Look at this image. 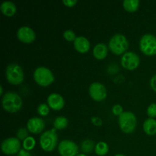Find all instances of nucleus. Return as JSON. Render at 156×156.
<instances>
[{
	"instance_id": "f257e3e1",
	"label": "nucleus",
	"mask_w": 156,
	"mask_h": 156,
	"mask_svg": "<svg viewBox=\"0 0 156 156\" xmlns=\"http://www.w3.org/2000/svg\"><path fill=\"white\" fill-rule=\"evenodd\" d=\"M2 105L4 110L9 113H16L22 108L23 101L21 96L15 91H7L2 98Z\"/></svg>"
},
{
	"instance_id": "f03ea898",
	"label": "nucleus",
	"mask_w": 156,
	"mask_h": 156,
	"mask_svg": "<svg viewBox=\"0 0 156 156\" xmlns=\"http://www.w3.org/2000/svg\"><path fill=\"white\" fill-rule=\"evenodd\" d=\"M129 47V42L126 37L122 34H116L111 37L108 42V48L113 53L120 55L126 53Z\"/></svg>"
},
{
	"instance_id": "7ed1b4c3",
	"label": "nucleus",
	"mask_w": 156,
	"mask_h": 156,
	"mask_svg": "<svg viewBox=\"0 0 156 156\" xmlns=\"http://www.w3.org/2000/svg\"><path fill=\"white\" fill-rule=\"evenodd\" d=\"M5 77L8 82L14 85L22 83L24 79V73L23 69L17 63H11L6 67Z\"/></svg>"
},
{
	"instance_id": "20e7f679",
	"label": "nucleus",
	"mask_w": 156,
	"mask_h": 156,
	"mask_svg": "<svg viewBox=\"0 0 156 156\" xmlns=\"http://www.w3.org/2000/svg\"><path fill=\"white\" fill-rule=\"evenodd\" d=\"M35 82L43 87L51 85L55 80L54 75L50 69L45 66H39L34 70L33 74Z\"/></svg>"
},
{
	"instance_id": "39448f33",
	"label": "nucleus",
	"mask_w": 156,
	"mask_h": 156,
	"mask_svg": "<svg viewBox=\"0 0 156 156\" xmlns=\"http://www.w3.org/2000/svg\"><path fill=\"white\" fill-rule=\"evenodd\" d=\"M119 126L120 129L125 133H131L136 127V117L130 111H124L118 118Z\"/></svg>"
},
{
	"instance_id": "423d86ee",
	"label": "nucleus",
	"mask_w": 156,
	"mask_h": 156,
	"mask_svg": "<svg viewBox=\"0 0 156 156\" xmlns=\"http://www.w3.org/2000/svg\"><path fill=\"white\" fill-rule=\"evenodd\" d=\"M58 136L56 133V129L47 130L43 133L40 137V146L46 152H52L57 146Z\"/></svg>"
},
{
	"instance_id": "0eeeda50",
	"label": "nucleus",
	"mask_w": 156,
	"mask_h": 156,
	"mask_svg": "<svg viewBox=\"0 0 156 156\" xmlns=\"http://www.w3.org/2000/svg\"><path fill=\"white\" fill-rule=\"evenodd\" d=\"M140 47L141 51L146 56L156 55V37L152 34L143 35L140 41Z\"/></svg>"
},
{
	"instance_id": "6e6552de",
	"label": "nucleus",
	"mask_w": 156,
	"mask_h": 156,
	"mask_svg": "<svg viewBox=\"0 0 156 156\" xmlns=\"http://www.w3.org/2000/svg\"><path fill=\"white\" fill-rule=\"evenodd\" d=\"M2 152L7 155L18 154L21 150V142L18 138L9 137L3 140L1 144Z\"/></svg>"
},
{
	"instance_id": "1a4fd4ad",
	"label": "nucleus",
	"mask_w": 156,
	"mask_h": 156,
	"mask_svg": "<svg viewBox=\"0 0 156 156\" xmlns=\"http://www.w3.org/2000/svg\"><path fill=\"white\" fill-rule=\"evenodd\" d=\"M58 152L61 156H76L79 154V146L72 140H64L59 143Z\"/></svg>"
},
{
	"instance_id": "9d476101",
	"label": "nucleus",
	"mask_w": 156,
	"mask_h": 156,
	"mask_svg": "<svg viewBox=\"0 0 156 156\" xmlns=\"http://www.w3.org/2000/svg\"><path fill=\"white\" fill-rule=\"evenodd\" d=\"M122 66L128 70H133L140 66V56L136 53L132 51H128L123 53L120 59Z\"/></svg>"
},
{
	"instance_id": "9b49d317",
	"label": "nucleus",
	"mask_w": 156,
	"mask_h": 156,
	"mask_svg": "<svg viewBox=\"0 0 156 156\" xmlns=\"http://www.w3.org/2000/svg\"><path fill=\"white\" fill-rule=\"evenodd\" d=\"M88 92L93 100L96 101H102L107 98L106 87L101 82H93L90 85Z\"/></svg>"
},
{
	"instance_id": "f8f14e48",
	"label": "nucleus",
	"mask_w": 156,
	"mask_h": 156,
	"mask_svg": "<svg viewBox=\"0 0 156 156\" xmlns=\"http://www.w3.org/2000/svg\"><path fill=\"white\" fill-rule=\"evenodd\" d=\"M17 37L24 44H30L36 39V34L31 27L22 26L17 31Z\"/></svg>"
},
{
	"instance_id": "ddd939ff",
	"label": "nucleus",
	"mask_w": 156,
	"mask_h": 156,
	"mask_svg": "<svg viewBox=\"0 0 156 156\" xmlns=\"http://www.w3.org/2000/svg\"><path fill=\"white\" fill-rule=\"evenodd\" d=\"M47 105L54 111H60L65 105V101L62 96L58 93H52L47 98Z\"/></svg>"
},
{
	"instance_id": "4468645a",
	"label": "nucleus",
	"mask_w": 156,
	"mask_h": 156,
	"mask_svg": "<svg viewBox=\"0 0 156 156\" xmlns=\"http://www.w3.org/2000/svg\"><path fill=\"white\" fill-rule=\"evenodd\" d=\"M27 128L32 133H41L45 128V123L40 117H31L27 120Z\"/></svg>"
},
{
	"instance_id": "2eb2a0df",
	"label": "nucleus",
	"mask_w": 156,
	"mask_h": 156,
	"mask_svg": "<svg viewBox=\"0 0 156 156\" xmlns=\"http://www.w3.org/2000/svg\"><path fill=\"white\" fill-rule=\"evenodd\" d=\"M75 49L81 53H85L90 50L89 41L84 36H79L76 38L73 43Z\"/></svg>"
},
{
	"instance_id": "dca6fc26",
	"label": "nucleus",
	"mask_w": 156,
	"mask_h": 156,
	"mask_svg": "<svg viewBox=\"0 0 156 156\" xmlns=\"http://www.w3.org/2000/svg\"><path fill=\"white\" fill-rule=\"evenodd\" d=\"M0 10L3 15L8 17H11L16 13V5L12 1H4L0 5Z\"/></svg>"
},
{
	"instance_id": "f3484780",
	"label": "nucleus",
	"mask_w": 156,
	"mask_h": 156,
	"mask_svg": "<svg viewBox=\"0 0 156 156\" xmlns=\"http://www.w3.org/2000/svg\"><path fill=\"white\" fill-rule=\"evenodd\" d=\"M108 49L106 44L99 43L93 48V55L97 59H103L108 56Z\"/></svg>"
},
{
	"instance_id": "a211bd4d",
	"label": "nucleus",
	"mask_w": 156,
	"mask_h": 156,
	"mask_svg": "<svg viewBox=\"0 0 156 156\" xmlns=\"http://www.w3.org/2000/svg\"><path fill=\"white\" fill-rule=\"evenodd\" d=\"M143 130L147 135L154 136L156 134V120L148 118L143 123Z\"/></svg>"
},
{
	"instance_id": "6ab92c4d",
	"label": "nucleus",
	"mask_w": 156,
	"mask_h": 156,
	"mask_svg": "<svg viewBox=\"0 0 156 156\" xmlns=\"http://www.w3.org/2000/svg\"><path fill=\"white\" fill-rule=\"evenodd\" d=\"M123 6L125 10L129 12H134L138 10L140 6L139 0H124L123 2Z\"/></svg>"
},
{
	"instance_id": "aec40b11",
	"label": "nucleus",
	"mask_w": 156,
	"mask_h": 156,
	"mask_svg": "<svg viewBox=\"0 0 156 156\" xmlns=\"http://www.w3.org/2000/svg\"><path fill=\"white\" fill-rule=\"evenodd\" d=\"M94 152L99 156H104L109 152V146L105 142H99L94 147Z\"/></svg>"
},
{
	"instance_id": "412c9836",
	"label": "nucleus",
	"mask_w": 156,
	"mask_h": 156,
	"mask_svg": "<svg viewBox=\"0 0 156 156\" xmlns=\"http://www.w3.org/2000/svg\"><path fill=\"white\" fill-rule=\"evenodd\" d=\"M68 119L63 116L57 117L53 122V126L56 129H64L68 126Z\"/></svg>"
},
{
	"instance_id": "4be33fe9",
	"label": "nucleus",
	"mask_w": 156,
	"mask_h": 156,
	"mask_svg": "<svg viewBox=\"0 0 156 156\" xmlns=\"http://www.w3.org/2000/svg\"><path fill=\"white\" fill-rule=\"evenodd\" d=\"M95 147L94 145V143L91 141V140H83L81 143V149L85 154H89L92 152L94 148Z\"/></svg>"
},
{
	"instance_id": "5701e85b",
	"label": "nucleus",
	"mask_w": 156,
	"mask_h": 156,
	"mask_svg": "<svg viewBox=\"0 0 156 156\" xmlns=\"http://www.w3.org/2000/svg\"><path fill=\"white\" fill-rule=\"evenodd\" d=\"M36 145L35 139L32 136H28L23 141V148L27 151H31Z\"/></svg>"
},
{
	"instance_id": "b1692460",
	"label": "nucleus",
	"mask_w": 156,
	"mask_h": 156,
	"mask_svg": "<svg viewBox=\"0 0 156 156\" xmlns=\"http://www.w3.org/2000/svg\"><path fill=\"white\" fill-rule=\"evenodd\" d=\"M50 107L47 104L45 103H42V104H40L37 107V111L38 114H40L41 116H47L50 113Z\"/></svg>"
},
{
	"instance_id": "393cba45",
	"label": "nucleus",
	"mask_w": 156,
	"mask_h": 156,
	"mask_svg": "<svg viewBox=\"0 0 156 156\" xmlns=\"http://www.w3.org/2000/svg\"><path fill=\"white\" fill-rule=\"evenodd\" d=\"M63 37L67 41H73L76 40V38L77 37L76 36V34L73 30H70V29H68V30H66L65 31L63 32Z\"/></svg>"
},
{
	"instance_id": "a878e982",
	"label": "nucleus",
	"mask_w": 156,
	"mask_h": 156,
	"mask_svg": "<svg viewBox=\"0 0 156 156\" xmlns=\"http://www.w3.org/2000/svg\"><path fill=\"white\" fill-rule=\"evenodd\" d=\"M17 138L19 140H23L24 141L25 139L28 137V132L25 128H20L18 131H17Z\"/></svg>"
},
{
	"instance_id": "bb28decb",
	"label": "nucleus",
	"mask_w": 156,
	"mask_h": 156,
	"mask_svg": "<svg viewBox=\"0 0 156 156\" xmlns=\"http://www.w3.org/2000/svg\"><path fill=\"white\" fill-rule=\"evenodd\" d=\"M147 115L149 118H154L156 117V103H152L149 105L147 108Z\"/></svg>"
},
{
	"instance_id": "cd10ccee",
	"label": "nucleus",
	"mask_w": 156,
	"mask_h": 156,
	"mask_svg": "<svg viewBox=\"0 0 156 156\" xmlns=\"http://www.w3.org/2000/svg\"><path fill=\"white\" fill-rule=\"evenodd\" d=\"M112 113L116 116L121 115L123 113V108L120 105H114L112 108Z\"/></svg>"
},
{
	"instance_id": "c85d7f7f",
	"label": "nucleus",
	"mask_w": 156,
	"mask_h": 156,
	"mask_svg": "<svg viewBox=\"0 0 156 156\" xmlns=\"http://www.w3.org/2000/svg\"><path fill=\"white\" fill-rule=\"evenodd\" d=\"M91 123L94 125H95V126H101V125L103 124V121H102V120L100 117H92L91 119Z\"/></svg>"
},
{
	"instance_id": "c756f323",
	"label": "nucleus",
	"mask_w": 156,
	"mask_h": 156,
	"mask_svg": "<svg viewBox=\"0 0 156 156\" xmlns=\"http://www.w3.org/2000/svg\"><path fill=\"white\" fill-rule=\"evenodd\" d=\"M62 2L67 7H73L77 4V0H62Z\"/></svg>"
},
{
	"instance_id": "7c9ffc66",
	"label": "nucleus",
	"mask_w": 156,
	"mask_h": 156,
	"mask_svg": "<svg viewBox=\"0 0 156 156\" xmlns=\"http://www.w3.org/2000/svg\"><path fill=\"white\" fill-rule=\"evenodd\" d=\"M150 86L154 91L156 92V74L154 75L150 79Z\"/></svg>"
},
{
	"instance_id": "2f4dec72",
	"label": "nucleus",
	"mask_w": 156,
	"mask_h": 156,
	"mask_svg": "<svg viewBox=\"0 0 156 156\" xmlns=\"http://www.w3.org/2000/svg\"><path fill=\"white\" fill-rule=\"evenodd\" d=\"M18 156H32L31 154L30 153V152L25 150V149H21L19 151V152L18 153Z\"/></svg>"
},
{
	"instance_id": "473e14b6",
	"label": "nucleus",
	"mask_w": 156,
	"mask_h": 156,
	"mask_svg": "<svg viewBox=\"0 0 156 156\" xmlns=\"http://www.w3.org/2000/svg\"><path fill=\"white\" fill-rule=\"evenodd\" d=\"M76 156H88V155L85 153H79Z\"/></svg>"
},
{
	"instance_id": "72a5a7b5",
	"label": "nucleus",
	"mask_w": 156,
	"mask_h": 156,
	"mask_svg": "<svg viewBox=\"0 0 156 156\" xmlns=\"http://www.w3.org/2000/svg\"><path fill=\"white\" fill-rule=\"evenodd\" d=\"M0 94H2V92H3V88H2V86H0Z\"/></svg>"
},
{
	"instance_id": "f704fd0d",
	"label": "nucleus",
	"mask_w": 156,
	"mask_h": 156,
	"mask_svg": "<svg viewBox=\"0 0 156 156\" xmlns=\"http://www.w3.org/2000/svg\"><path fill=\"white\" fill-rule=\"evenodd\" d=\"M114 156H126V155H123V154H117V155H115Z\"/></svg>"
}]
</instances>
